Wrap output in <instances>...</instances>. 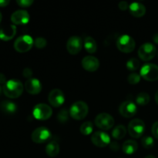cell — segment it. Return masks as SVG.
Here are the masks:
<instances>
[{"instance_id":"1","label":"cell","mask_w":158,"mask_h":158,"mask_svg":"<svg viewBox=\"0 0 158 158\" xmlns=\"http://www.w3.org/2000/svg\"><path fill=\"white\" fill-rule=\"evenodd\" d=\"M23 89L24 86L19 80H8L6 84L3 86L2 90L8 98L15 99L18 98L22 95Z\"/></svg>"},{"instance_id":"2","label":"cell","mask_w":158,"mask_h":158,"mask_svg":"<svg viewBox=\"0 0 158 158\" xmlns=\"http://www.w3.org/2000/svg\"><path fill=\"white\" fill-rule=\"evenodd\" d=\"M89 112L88 105L83 101H77L71 106L69 115L73 119L77 120H83Z\"/></svg>"},{"instance_id":"3","label":"cell","mask_w":158,"mask_h":158,"mask_svg":"<svg viewBox=\"0 0 158 158\" xmlns=\"http://www.w3.org/2000/svg\"><path fill=\"white\" fill-rule=\"evenodd\" d=\"M117 47L120 52L130 53L135 49L136 43L131 35H122L117 39Z\"/></svg>"},{"instance_id":"4","label":"cell","mask_w":158,"mask_h":158,"mask_svg":"<svg viewBox=\"0 0 158 158\" xmlns=\"http://www.w3.org/2000/svg\"><path fill=\"white\" fill-rule=\"evenodd\" d=\"M140 75L147 81H157L158 80V66L153 63L143 65L140 69Z\"/></svg>"},{"instance_id":"5","label":"cell","mask_w":158,"mask_h":158,"mask_svg":"<svg viewBox=\"0 0 158 158\" xmlns=\"http://www.w3.org/2000/svg\"><path fill=\"white\" fill-rule=\"evenodd\" d=\"M34 41L29 35H23L18 37L14 43V49L19 52H26L32 49Z\"/></svg>"},{"instance_id":"6","label":"cell","mask_w":158,"mask_h":158,"mask_svg":"<svg viewBox=\"0 0 158 158\" xmlns=\"http://www.w3.org/2000/svg\"><path fill=\"white\" fill-rule=\"evenodd\" d=\"M32 115L36 120H46L52 115V110L46 103H39L34 106Z\"/></svg>"},{"instance_id":"7","label":"cell","mask_w":158,"mask_h":158,"mask_svg":"<svg viewBox=\"0 0 158 158\" xmlns=\"http://www.w3.org/2000/svg\"><path fill=\"white\" fill-rule=\"evenodd\" d=\"M145 131V123L140 119H134L128 124V132L133 138H140Z\"/></svg>"},{"instance_id":"8","label":"cell","mask_w":158,"mask_h":158,"mask_svg":"<svg viewBox=\"0 0 158 158\" xmlns=\"http://www.w3.org/2000/svg\"><path fill=\"white\" fill-rule=\"evenodd\" d=\"M157 53L156 46L151 43H145L138 49V56L143 61H150Z\"/></svg>"},{"instance_id":"9","label":"cell","mask_w":158,"mask_h":158,"mask_svg":"<svg viewBox=\"0 0 158 158\" xmlns=\"http://www.w3.org/2000/svg\"><path fill=\"white\" fill-rule=\"evenodd\" d=\"M95 124L97 127L103 131L110 130L114 125V117L106 113H101L95 118Z\"/></svg>"},{"instance_id":"10","label":"cell","mask_w":158,"mask_h":158,"mask_svg":"<svg viewBox=\"0 0 158 158\" xmlns=\"http://www.w3.org/2000/svg\"><path fill=\"white\" fill-rule=\"evenodd\" d=\"M31 138L35 143H46L51 138V132L48 128L45 127H40L36 128L32 132Z\"/></svg>"},{"instance_id":"11","label":"cell","mask_w":158,"mask_h":158,"mask_svg":"<svg viewBox=\"0 0 158 158\" xmlns=\"http://www.w3.org/2000/svg\"><path fill=\"white\" fill-rule=\"evenodd\" d=\"M137 105L132 100H126L120 105L119 112L125 118H131L137 114Z\"/></svg>"},{"instance_id":"12","label":"cell","mask_w":158,"mask_h":158,"mask_svg":"<svg viewBox=\"0 0 158 158\" xmlns=\"http://www.w3.org/2000/svg\"><path fill=\"white\" fill-rule=\"evenodd\" d=\"M91 141L98 148H105L110 143V137L104 131H96L91 136Z\"/></svg>"},{"instance_id":"13","label":"cell","mask_w":158,"mask_h":158,"mask_svg":"<svg viewBox=\"0 0 158 158\" xmlns=\"http://www.w3.org/2000/svg\"><path fill=\"white\" fill-rule=\"evenodd\" d=\"M83 47V41L77 35L69 37L66 42V49L71 55H77L81 51Z\"/></svg>"},{"instance_id":"14","label":"cell","mask_w":158,"mask_h":158,"mask_svg":"<svg viewBox=\"0 0 158 158\" xmlns=\"http://www.w3.org/2000/svg\"><path fill=\"white\" fill-rule=\"evenodd\" d=\"M48 100L50 105L54 107H60L64 103L65 97L63 91L59 89H54L50 91L48 96Z\"/></svg>"},{"instance_id":"15","label":"cell","mask_w":158,"mask_h":158,"mask_svg":"<svg viewBox=\"0 0 158 158\" xmlns=\"http://www.w3.org/2000/svg\"><path fill=\"white\" fill-rule=\"evenodd\" d=\"M82 66L88 72H95L100 67V61L93 56H87L82 60Z\"/></svg>"},{"instance_id":"16","label":"cell","mask_w":158,"mask_h":158,"mask_svg":"<svg viewBox=\"0 0 158 158\" xmlns=\"http://www.w3.org/2000/svg\"><path fill=\"white\" fill-rule=\"evenodd\" d=\"M29 13L26 10H17L11 15V21L15 25H25L29 22Z\"/></svg>"},{"instance_id":"17","label":"cell","mask_w":158,"mask_h":158,"mask_svg":"<svg viewBox=\"0 0 158 158\" xmlns=\"http://www.w3.org/2000/svg\"><path fill=\"white\" fill-rule=\"evenodd\" d=\"M42 84L38 79L31 78L26 80L25 83V89L32 95H36L39 94L42 90Z\"/></svg>"},{"instance_id":"18","label":"cell","mask_w":158,"mask_h":158,"mask_svg":"<svg viewBox=\"0 0 158 158\" xmlns=\"http://www.w3.org/2000/svg\"><path fill=\"white\" fill-rule=\"evenodd\" d=\"M130 13L136 18H140L146 13V7L140 2H133L129 6Z\"/></svg>"},{"instance_id":"19","label":"cell","mask_w":158,"mask_h":158,"mask_svg":"<svg viewBox=\"0 0 158 158\" xmlns=\"http://www.w3.org/2000/svg\"><path fill=\"white\" fill-rule=\"evenodd\" d=\"M15 34H16V26L15 25H11L0 29V39L3 41H9L12 40Z\"/></svg>"},{"instance_id":"20","label":"cell","mask_w":158,"mask_h":158,"mask_svg":"<svg viewBox=\"0 0 158 158\" xmlns=\"http://www.w3.org/2000/svg\"><path fill=\"white\" fill-rule=\"evenodd\" d=\"M137 149H138V144L135 140H127L123 143V146H122L123 153L128 155L134 154L137 151Z\"/></svg>"},{"instance_id":"21","label":"cell","mask_w":158,"mask_h":158,"mask_svg":"<svg viewBox=\"0 0 158 158\" xmlns=\"http://www.w3.org/2000/svg\"><path fill=\"white\" fill-rule=\"evenodd\" d=\"M0 109L3 113H6L8 114H12L16 112L17 106L15 103L9 100H5L2 102L0 105Z\"/></svg>"},{"instance_id":"22","label":"cell","mask_w":158,"mask_h":158,"mask_svg":"<svg viewBox=\"0 0 158 158\" xmlns=\"http://www.w3.org/2000/svg\"><path fill=\"white\" fill-rule=\"evenodd\" d=\"M46 153L49 157H55L60 153V145L56 141H50L46 147Z\"/></svg>"},{"instance_id":"23","label":"cell","mask_w":158,"mask_h":158,"mask_svg":"<svg viewBox=\"0 0 158 158\" xmlns=\"http://www.w3.org/2000/svg\"><path fill=\"white\" fill-rule=\"evenodd\" d=\"M84 48L89 53H94L97 50V45L96 43L95 40L91 36H87L85 38L84 43Z\"/></svg>"},{"instance_id":"24","label":"cell","mask_w":158,"mask_h":158,"mask_svg":"<svg viewBox=\"0 0 158 158\" xmlns=\"http://www.w3.org/2000/svg\"><path fill=\"white\" fill-rule=\"evenodd\" d=\"M127 134V129L123 125H118L112 131V136L116 140H122Z\"/></svg>"},{"instance_id":"25","label":"cell","mask_w":158,"mask_h":158,"mask_svg":"<svg viewBox=\"0 0 158 158\" xmlns=\"http://www.w3.org/2000/svg\"><path fill=\"white\" fill-rule=\"evenodd\" d=\"M149 94L145 92L140 93L136 97V103L140 106H146L150 102Z\"/></svg>"},{"instance_id":"26","label":"cell","mask_w":158,"mask_h":158,"mask_svg":"<svg viewBox=\"0 0 158 158\" xmlns=\"http://www.w3.org/2000/svg\"><path fill=\"white\" fill-rule=\"evenodd\" d=\"M94 131V125L90 121H86L82 123L80 127V131L83 135L88 136L92 134Z\"/></svg>"},{"instance_id":"27","label":"cell","mask_w":158,"mask_h":158,"mask_svg":"<svg viewBox=\"0 0 158 158\" xmlns=\"http://www.w3.org/2000/svg\"><path fill=\"white\" fill-rule=\"evenodd\" d=\"M141 144L145 149H151L154 146V138L151 136H144L141 140Z\"/></svg>"},{"instance_id":"28","label":"cell","mask_w":158,"mask_h":158,"mask_svg":"<svg viewBox=\"0 0 158 158\" xmlns=\"http://www.w3.org/2000/svg\"><path fill=\"white\" fill-rule=\"evenodd\" d=\"M127 68L130 71H135L140 66V61L137 58H131L127 62Z\"/></svg>"},{"instance_id":"29","label":"cell","mask_w":158,"mask_h":158,"mask_svg":"<svg viewBox=\"0 0 158 158\" xmlns=\"http://www.w3.org/2000/svg\"><path fill=\"white\" fill-rule=\"evenodd\" d=\"M69 116H70L69 115V111H68L66 109H63L57 114V119H58L60 123H66L69 120Z\"/></svg>"},{"instance_id":"30","label":"cell","mask_w":158,"mask_h":158,"mask_svg":"<svg viewBox=\"0 0 158 158\" xmlns=\"http://www.w3.org/2000/svg\"><path fill=\"white\" fill-rule=\"evenodd\" d=\"M140 78H141V77H140V74L137 73H133L130 74L128 76L127 81L130 84L134 85L137 84V83H138L140 82Z\"/></svg>"},{"instance_id":"31","label":"cell","mask_w":158,"mask_h":158,"mask_svg":"<svg viewBox=\"0 0 158 158\" xmlns=\"http://www.w3.org/2000/svg\"><path fill=\"white\" fill-rule=\"evenodd\" d=\"M46 44H47V41L43 37H37L34 41V46L39 49H43L46 47Z\"/></svg>"},{"instance_id":"32","label":"cell","mask_w":158,"mask_h":158,"mask_svg":"<svg viewBox=\"0 0 158 158\" xmlns=\"http://www.w3.org/2000/svg\"><path fill=\"white\" fill-rule=\"evenodd\" d=\"M16 3L23 8H27L29 7L33 3V0H17Z\"/></svg>"},{"instance_id":"33","label":"cell","mask_w":158,"mask_h":158,"mask_svg":"<svg viewBox=\"0 0 158 158\" xmlns=\"http://www.w3.org/2000/svg\"><path fill=\"white\" fill-rule=\"evenodd\" d=\"M151 132H152V135L154 136V138L157 139L158 140V121H156L155 123L152 125Z\"/></svg>"},{"instance_id":"34","label":"cell","mask_w":158,"mask_h":158,"mask_svg":"<svg viewBox=\"0 0 158 158\" xmlns=\"http://www.w3.org/2000/svg\"><path fill=\"white\" fill-rule=\"evenodd\" d=\"M23 77L27 78L28 80H29V79H31V77L32 76V70L29 67L25 68L23 71Z\"/></svg>"},{"instance_id":"35","label":"cell","mask_w":158,"mask_h":158,"mask_svg":"<svg viewBox=\"0 0 158 158\" xmlns=\"http://www.w3.org/2000/svg\"><path fill=\"white\" fill-rule=\"evenodd\" d=\"M129 6H130V5L128 4L127 2H126V1H122L118 4L119 9L122 11L127 10V9L129 8Z\"/></svg>"},{"instance_id":"36","label":"cell","mask_w":158,"mask_h":158,"mask_svg":"<svg viewBox=\"0 0 158 158\" xmlns=\"http://www.w3.org/2000/svg\"><path fill=\"white\" fill-rule=\"evenodd\" d=\"M110 150H112V151H118L119 149H120V145L117 142H111L110 143Z\"/></svg>"},{"instance_id":"37","label":"cell","mask_w":158,"mask_h":158,"mask_svg":"<svg viewBox=\"0 0 158 158\" xmlns=\"http://www.w3.org/2000/svg\"><path fill=\"white\" fill-rule=\"evenodd\" d=\"M6 82H7V80H6V76L3 73H0V84L5 85L6 83Z\"/></svg>"},{"instance_id":"38","label":"cell","mask_w":158,"mask_h":158,"mask_svg":"<svg viewBox=\"0 0 158 158\" xmlns=\"http://www.w3.org/2000/svg\"><path fill=\"white\" fill-rule=\"evenodd\" d=\"M9 0H0V7H6L9 4Z\"/></svg>"},{"instance_id":"39","label":"cell","mask_w":158,"mask_h":158,"mask_svg":"<svg viewBox=\"0 0 158 158\" xmlns=\"http://www.w3.org/2000/svg\"><path fill=\"white\" fill-rule=\"evenodd\" d=\"M153 41L156 44H158V33H156L155 35H154V36H153Z\"/></svg>"},{"instance_id":"40","label":"cell","mask_w":158,"mask_h":158,"mask_svg":"<svg viewBox=\"0 0 158 158\" xmlns=\"http://www.w3.org/2000/svg\"><path fill=\"white\" fill-rule=\"evenodd\" d=\"M155 101L158 105V90L157 91V93H156V94H155Z\"/></svg>"},{"instance_id":"41","label":"cell","mask_w":158,"mask_h":158,"mask_svg":"<svg viewBox=\"0 0 158 158\" xmlns=\"http://www.w3.org/2000/svg\"><path fill=\"white\" fill-rule=\"evenodd\" d=\"M145 158H156V157L153 155H148V156H147Z\"/></svg>"},{"instance_id":"42","label":"cell","mask_w":158,"mask_h":158,"mask_svg":"<svg viewBox=\"0 0 158 158\" xmlns=\"http://www.w3.org/2000/svg\"><path fill=\"white\" fill-rule=\"evenodd\" d=\"M2 13L0 12V23H1L2 21Z\"/></svg>"},{"instance_id":"43","label":"cell","mask_w":158,"mask_h":158,"mask_svg":"<svg viewBox=\"0 0 158 158\" xmlns=\"http://www.w3.org/2000/svg\"><path fill=\"white\" fill-rule=\"evenodd\" d=\"M1 93H2V87L1 86H0V94H1Z\"/></svg>"},{"instance_id":"44","label":"cell","mask_w":158,"mask_h":158,"mask_svg":"<svg viewBox=\"0 0 158 158\" xmlns=\"http://www.w3.org/2000/svg\"><path fill=\"white\" fill-rule=\"evenodd\" d=\"M157 56H158V52H157Z\"/></svg>"}]
</instances>
